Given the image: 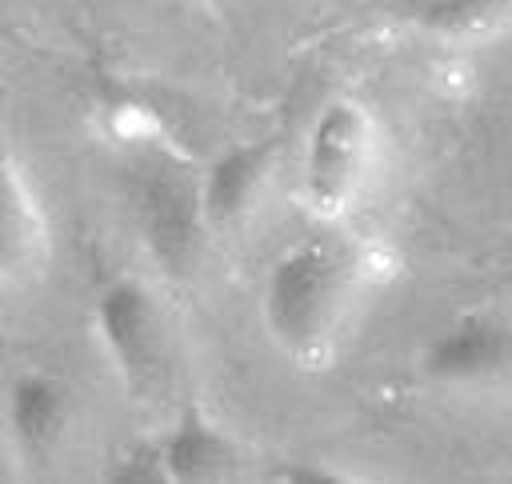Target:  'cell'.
<instances>
[{
  "mask_svg": "<svg viewBox=\"0 0 512 484\" xmlns=\"http://www.w3.org/2000/svg\"><path fill=\"white\" fill-rule=\"evenodd\" d=\"M372 164V120L356 100H328L308 128L300 188L316 216H340Z\"/></svg>",
  "mask_w": 512,
  "mask_h": 484,
  "instance_id": "obj_3",
  "label": "cell"
},
{
  "mask_svg": "<svg viewBox=\"0 0 512 484\" xmlns=\"http://www.w3.org/2000/svg\"><path fill=\"white\" fill-rule=\"evenodd\" d=\"M8 424L28 452H44L68 424V388L48 372H20L8 388Z\"/></svg>",
  "mask_w": 512,
  "mask_h": 484,
  "instance_id": "obj_8",
  "label": "cell"
},
{
  "mask_svg": "<svg viewBox=\"0 0 512 484\" xmlns=\"http://www.w3.org/2000/svg\"><path fill=\"white\" fill-rule=\"evenodd\" d=\"M360 288V252L336 236H304L284 248L264 280L268 336L300 364H320Z\"/></svg>",
  "mask_w": 512,
  "mask_h": 484,
  "instance_id": "obj_1",
  "label": "cell"
},
{
  "mask_svg": "<svg viewBox=\"0 0 512 484\" xmlns=\"http://www.w3.org/2000/svg\"><path fill=\"white\" fill-rule=\"evenodd\" d=\"M508 368V328L500 316L468 312L436 332L424 348L432 380H492Z\"/></svg>",
  "mask_w": 512,
  "mask_h": 484,
  "instance_id": "obj_5",
  "label": "cell"
},
{
  "mask_svg": "<svg viewBox=\"0 0 512 484\" xmlns=\"http://www.w3.org/2000/svg\"><path fill=\"white\" fill-rule=\"evenodd\" d=\"M48 260V224L12 156L0 148V276L32 280Z\"/></svg>",
  "mask_w": 512,
  "mask_h": 484,
  "instance_id": "obj_6",
  "label": "cell"
},
{
  "mask_svg": "<svg viewBox=\"0 0 512 484\" xmlns=\"http://www.w3.org/2000/svg\"><path fill=\"white\" fill-rule=\"evenodd\" d=\"M128 212L148 256L168 276L192 272L208 220H204L200 180L184 164L168 156L140 160L128 172Z\"/></svg>",
  "mask_w": 512,
  "mask_h": 484,
  "instance_id": "obj_2",
  "label": "cell"
},
{
  "mask_svg": "<svg viewBox=\"0 0 512 484\" xmlns=\"http://www.w3.org/2000/svg\"><path fill=\"white\" fill-rule=\"evenodd\" d=\"M268 480H288V484H324V480H340L332 468H324V464H280V468H272L268 472Z\"/></svg>",
  "mask_w": 512,
  "mask_h": 484,
  "instance_id": "obj_11",
  "label": "cell"
},
{
  "mask_svg": "<svg viewBox=\"0 0 512 484\" xmlns=\"http://www.w3.org/2000/svg\"><path fill=\"white\" fill-rule=\"evenodd\" d=\"M268 144H240V148H228L212 168L208 176L200 180V200H204V220L208 224H224V220H236L248 200L256 196L264 172H268Z\"/></svg>",
  "mask_w": 512,
  "mask_h": 484,
  "instance_id": "obj_9",
  "label": "cell"
},
{
  "mask_svg": "<svg viewBox=\"0 0 512 484\" xmlns=\"http://www.w3.org/2000/svg\"><path fill=\"white\" fill-rule=\"evenodd\" d=\"M156 452L164 480H228L240 472V448L200 408H184L156 440Z\"/></svg>",
  "mask_w": 512,
  "mask_h": 484,
  "instance_id": "obj_7",
  "label": "cell"
},
{
  "mask_svg": "<svg viewBox=\"0 0 512 484\" xmlns=\"http://www.w3.org/2000/svg\"><path fill=\"white\" fill-rule=\"evenodd\" d=\"M96 332L140 396L168 388L172 380V332L160 300L140 280H112L96 300Z\"/></svg>",
  "mask_w": 512,
  "mask_h": 484,
  "instance_id": "obj_4",
  "label": "cell"
},
{
  "mask_svg": "<svg viewBox=\"0 0 512 484\" xmlns=\"http://www.w3.org/2000/svg\"><path fill=\"white\" fill-rule=\"evenodd\" d=\"M408 12L420 28L452 40H476L500 32L508 0H408Z\"/></svg>",
  "mask_w": 512,
  "mask_h": 484,
  "instance_id": "obj_10",
  "label": "cell"
}]
</instances>
